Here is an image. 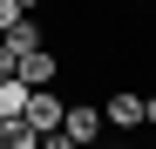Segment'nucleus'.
<instances>
[{
    "label": "nucleus",
    "instance_id": "nucleus-4",
    "mask_svg": "<svg viewBox=\"0 0 156 149\" xmlns=\"http://www.w3.org/2000/svg\"><path fill=\"white\" fill-rule=\"evenodd\" d=\"M55 74H61V61H55V47H34V54H20V68H14V81H20V88H55Z\"/></svg>",
    "mask_w": 156,
    "mask_h": 149
},
{
    "label": "nucleus",
    "instance_id": "nucleus-11",
    "mask_svg": "<svg viewBox=\"0 0 156 149\" xmlns=\"http://www.w3.org/2000/svg\"><path fill=\"white\" fill-rule=\"evenodd\" d=\"M143 122H149V129H156V95H143Z\"/></svg>",
    "mask_w": 156,
    "mask_h": 149
},
{
    "label": "nucleus",
    "instance_id": "nucleus-9",
    "mask_svg": "<svg viewBox=\"0 0 156 149\" xmlns=\"http://www.w3.org/2000/svg\"><path fill=\"white\" fill-rule=\"evenodd\" d=\"M14 20H20V7H14V0H0V34H7Z\"/></svg>",
    "mask_w": 156,
    "mask_h": 149
},
{
    "label": "nucleus",
    "instance_id": "nucleus-12",
    "mask_svg": "<svg viewBox=\"0 0 156 149\" xmlns=\"http://www.w3.org/2000/svg\"><path fill=\"white\" fill-rule=\"evenodd\" d=\"M14 7H20V14H34V7H41V0H14Z\"/></svg>",
    "mask_w": 156,
    "mask_h": 149
},
{
    "label": "nucleus",
    "instance_id": "nucleus-3",
    "mask_svg": "<svg viewBox=\"0 0 156 149\" xmlns=\"http://www.w3.org/2000/svg\"><path fill=\"white\" fill-rule=\"evenodd\" d=\"M102 122H109V129H143V95H136V88L102 95Z\"/></svg>",
    "mask_w": 156,
    "mask_h": 149
},
{
    "label": "nucleus",
    "instance_id": "nucleus-8",
    "mask_svg": "<svg viewBox=\"0 0 156 149\" xmlns=\"http://www.w3.org/2000/svg\"><path fill=\"white\" fill-rule=\"evenodd\" d=\"M14 68H20V54H14L7 41H0V81H14Z\"/></svg>",
    "mask_w": 156,
    "mask_h": 149
},
{
    "label": "nucleus",
    "instance_id": "nucleus-7",
    "mask_svg": "<svg viewBox=\"0 0 156 149\" xmlns=\"http://www.w3.org/2000/svg\"><path fill=\"white\" fill-rule=\"evenodd\" d=\"M27 95H34V88H20V81H0V122H14L20 109H27Z\"/></svg>",
    "mask_w": 156,
    "mask_h": 149
},
{
    "label": "nucleus",
    "instance_id": "nucleus-10",
    "mask_svg": "<svg viewBox=\"0 0 156 149\" xmlns=\"http://www.w3.org/2000/svg\"><path fill=\"white\" fill-rule=\"evenodd\" d=\"M41 149H75V142H68L61 129H48V136H41Z\"/></svg>",
    "mask_w": 156,
    "mask_h": 149
},
{
    "label": "nucleus",
    "instance_id": "nucleus-1",
    "mask_svg": "<svg viewBox=\"0 0 156 149\" xmlns=\"http://www.w3.org/2000/svg\"><path fill=\"white\" fill-rule=\"evenodd\" d=\"M102 129H109V122H102V102H68L61 136H68L75 149H95V142H102Z\"/></svg>",
    "mask_w": 156,
    "mask_h": 149
},
{
    "label": "nucleus",
    "instance_id": "nucleus-6",
    "mask_svg": "<svg viewBox=\"0 0 156 149\" xmlns=\"http://www.w3.org/2000/svg\"><path fill=\"white\" fill-rule=\"evenodd\" d=\"M0 149H41V129H27V122H0Z\"/></svg>",
    "mask_w": 156,
    "mask_h": 149
},
{
    "label": "nucleus",
    "instance_id": "nucleus-5",
    "mask_svg": "<svg viewBox=\"0 0 156 149\" xmlns=\"http://www.w3.org/2000/svg\"><path fill=\"white\" fill-rule=\"evenodd\" d=\"M0 41H7V47H14V54H34V47H48V34H41V20H34V14H20V20H14V27H7V34H0Z\"/></svg>",
    "mask_w": 156,
    "mask_h": 149
},
{
    "label": "nucleus",
    "instance_id": "nucleus-13",
    "mask_svg": "<svg viewBox=\"0 0 156 149\" xmlns=\"http://www.w3.org/2000/svg\"><path fill=\"white\" fill-rule=\"evenodd\" d=\"M95 149H102V142H95Z\"/></svg>",
    "mask_w": 156,
    "mask_h": 149
},
{
    "label": "nucleus",
    "instance_id": "nucleus-2",
    "mask_svg": "<svg viewBox=\"0 0 156 149\" xmlns=\"http://www.w3.org/2000/svg\"><path fill=\"white\" fill-rule=\"evenodd\" d=\"M61 115H68V102H61L55 88H34V95H27V109H20V122H27V129H41V136H48V129H61Z\"/></svg>",
    "mask_w": 156,
    "mask_h": 149
}]
</instances>
